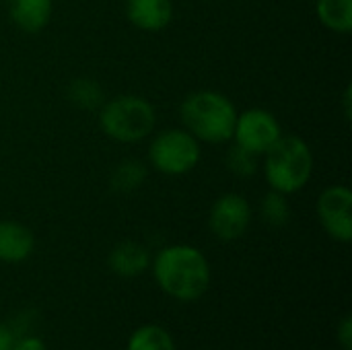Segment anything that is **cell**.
I'll use <instances>...</instances> for the list:
<instances>
[{"instance_id":"6da1fadb","label":"cell","mask_w":352,"mask_h":350,"mask_svg":"<svg viewBox=\"0 0 352 350\" xmlns=\"http://www.w3.org/2000/svg\"><path fill=\"white\" fill-rule=\"evenodd\" d=\"M153 276L167 297L190 303L206 295L210 287V264L194 245H167L155 256Z\"/></svg>"},{"instance_id":"7a4b0ae2","label":"cell","mask_w":352,"mask_h":350,"mask_svg":"<svg viewBox=\"0 0 352 350\" xmlns=\"http://www.w3.org/2000/svg\"><path fill=\"white\" fill-rule=\"evenodd\" d=\"M184 128L202 142L221 144L233 138L237 109L233 101L219 91L190 93L179 107Z\"/></svg>"},{"instance_id":"3957f363","label":"cell","mask_w":352,"mask_h":350,"mask_svg":"<svg viewBox=\"0 0 352 350\" xmlns=\"http://www.w3.org/2000/svg\"><path fill=\"white\" fill-rule=\"evenodd\" d=\"M264 177L274 192L285 196L303 190L314 173V155L309 144L295 136L283 134L264 155Z\"/></svg>"},{"instance_id":"277c9868","label":"cell","mask_w":352,"mask_h":350,"mask_svg":"<svg viewBox=\"0 0 352 350\" xmlns=\"http://www.w3.org/2000/svg\"><path fill=\"white\" fill-rule=\"evenodd\" d=\"M155 124L157 111L140 95H118L99 107V128L116 142H138L155 130Z\"/></svg>"},{"instance_id":"5b68a950","label":"cell","mask_w":352,"mask_h":350,"mask_svg":"<svg viewBox=\"0 0 352 350\" xmlns=\"http://www.w3.org/2000/svg\"><path fill=\"white\" fill-rule=\"evenodd\" d=\"M200 161V140L186 128L159 132L148 146V163L163 175H186Z\"/></svg>"},{"instance_id":"8992f818","label":"cell","mask_w":352,"mask_h":350,"mask_svg":"<svg viewBox=\"0 0 352 350\" xmlns=\"http://www.w3.org/2000/svg\"><path fill=\"white\" fill-rule=\"evenodd\" d=\"M283 136V128L276 120V116L262 107L245 109L243 113H237L233 138L237 146L262 157L266 151H270L276 140Z\"/></svg>"},{"instance_id":"52a82bcc","label":"cell","mask_w":352,"mask_h":350,"mask_svg":"<svg viewBox=\"0 0 352 350\" xmlns=\"http://www.w3.org/2000/svg\"><path fill=\"white\" fill-rule=\"evenodd\" d=\"M250 223H252V206L245 200V196L235 192L217 198L208 215V227L212 235L221 241H235L243 237Z\"/></svg>"},{"instance_id":"ba28073f","label":"cell","mask_w":352,"mask_h":350,"mask_svg":"<svg viewBox=\"0 0 352 350\" xmlns=\"http://www.w3.org/2000/svg\"><path fill=\"white\" fill-rule=\"evenodd\" d=\"M318 219L324 231L340 241L352 239V192L346 186H330L318 200Z\"/></svg>"},{"instance_id":"9c48e42d","label":"cell","mask_w":352,"mask_h":350,"mask_svg":"<svg viewBox=\"0 0 352 350\" xmlns=\"http://www.w3.org/2000/svg\"><path fill=\"white\" fill-rule=\"evenodd\" d=\"M126 17L140 31H163L173 19L171 0H126Z\"/></svg>"},{"instance_id":"30bf717a","label":"cell","mask_w":352,"mask_h":350,"mask_svg":"<svg viewBox=\"0 0 352 350\" xmlns=\"http://www.w3.org/2000/svg\"><path fill=\"white\" fill-rule=\"evenodd\" d=\"M35 250V237L29 227L16 221H0V262L21 264Z\"/></svg>"},{"instance_id":"8fae6325","label":"cell","mask_w":352,"mask_h":350,"mask_svg":"<svg viewBox=\"0 0 352 350\" xmlns=\"http://www.w3.org/2000/svg\"><path fill=\"white\" fill-rule=\"evenodd\" d=\"M107 266L113 274H118L122 278H136L148 270L151 254L138 241H122L109 252Z\"/></svg>"},{"instance_id":"7c38bea8","label":"cell","mask_w":352,"mask_h":350,"mask_svg":"<svg viewBox=\"0 0 352 350\" xmlns=\"http://www.w3.org/2000/svg\"><path fill=\"white\" fill-rule=\"evenodd\" d=\"M12 23L25 33H39L52 19L54 0H8Z\"/></svg>"},{"instance_id":"4fadbf2b","label":"cell","mask_w":352,"mask_h":350,"mask_svg":"<svg viewBox=\"0 0 352 350\" xmlns=\"http://www.w3.org/2000/svg\"><path fill=\"white\" fill-rule=\"evenodd\" d=\"M316 14L324 27L346 35L352 29V0H318Z\"/></svg>"},{"instance_id":"5bb4252c","label":"cell","mask_w":352,"mask_h":350,"mask_svg":"<svg viewBox=\"0 0 352 350\" xmlns=\"http://www.w3.org/2000/svg\"><path fill=\"white\" fill-rule=\"evenodd\" d=\"M144 182H146V165L138 159H124L113 167L109 177L111 190L122 194L138 190Z\"/></svg>"},{"instance_id":"9a60e30c","label":"cell","mask_w":352,"mask_h":350,"mask_svg":"<svg viewBox=\"0 0 352 350\" xmlns=\"http://www.w3.org/2000/svg\"><path fill=\"white\" fill-rule=\"evenodd\" d=\"M126 350H175V342L165 328L157 324H144L130 334Z\"/></svg>"},{"instance_id":"2e32d148","label":"cell","mask_w":352,"mask_h":350,"mask_svg":"<svg viewBox=\"0 0 352 350\" xmlns=\"http://www.w3.org/2000/svg\"><path fill=\"white\" fill-rule=\"evenodd\" d=\"M68 99L80 109H99L105 101L103 89L95 78L80 76L68 85Z\"/></svg>"},{"instance_id":"e0dca14e","label":"cell","mask_w":352,"mask_h":350,"mask_svg":"<svg viewBox=\"0 0 352 350\" xmlns=\"http://www.w3.org/2000/svg\"><path fill=\"white\" fill-rule=\"evenodd\" d=\"M262 221L270 227H285L291 221V206L287 202V196L280 192H270L262 198L260 204Z\"/></svg>"},{"instance_id":"ac0fdd59","label":"cell","mask_w":352,"mask_h":350,"mask_svg":"<svg viewBox=\"0 0 352 350\" xmlns=\"http://www.w3.org/2000/svg\"><path fill=\"white\" fill-rule=\"evenodd\" d=\"M227 167L237 177H252L258 171V155L235 144L227 153Z\"/></svg>"},{"instance_id":"d6986e66","label":"cell","mask_w":352,"mask_h":350,"mask_svg":"<svg viewBox=\"0 0 352 350\" xmlns=\"http://www.w3.org/2000/svg\"><path fill=\"white\" fill-rule=\"evenodd\" d=\"M336 340L342 350H352V316H344L336 326Z\"/></svg>"},{"instance_id":"ffe728a7","label":"cell","mask_w":352,"mask_h":350,"mask_svg":"<svg viewBox=\"0 0 352 350\" xmlns=\"http://www.w3.org/2000/svg\"><path fill=\"white\" fill-rule=\"evenodd\" d=\"M10 350H47V347L37 336H21V338H14Z\"/></svg>"},{"instance_id":"44dd1931","label":"cell","mask_w":352,"mask_h":350,"mask_svg":"<svg viewBox=\"0 0 352 350\" xmlns=\"http://www.w3.org/2000/svg\"><path fill=\"white\" fill-rule=\"evenodd\" d=\"M14 332L8 328V326H4V324H0V350H10L12 349V342H14Z\"/></svg>"},{"instance_id":"7402d4cb","label":"cell","mask_w":352,"mask_h":350,"mask_svg":"<svg viewBox=\"0 0 352 350\" xmlns=\"http://www.w3.org/2000/svg\"><path fill=\"white\" fill-rule=\"evenodd\" d=\"M342 101H344V116H346V120H351V87H346Z\"/></svg>"}]
</instances>
